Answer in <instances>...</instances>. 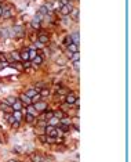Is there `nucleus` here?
Instances as JSON below:
<instances>
[{
	"mask_svg": "<svg viewBox=\"0 0 131 162\" xmlns=\"http://www.w3.org/2000/svg\"><path fill=\"white\" fill-rule=\"evenodd\" d=\"M15 101H17V97H14V96H8V97L6 98V103H7L8 105H11V107H13V104L15 103Z\"/></svg>",
	"mask_w": 131,
	"mask_h": 162,
	"instance_id": "obj_24",
	"label": "nucleus"
},
{
	"mask_svg": "<svg viewBox=\"0 0 131 162\" xmlns=\"http://www.w3.org/2000/svg\"><path fill=\"white\" fill-rule=\"evenodd\" d=\"M68 2H70V0H68Z\"/></svg>",
	"mask_w": 131,
	"mask_h": 162,
	"instance_id": "obj_48",
	"label": "nucleus"
},
{
	"mask_svg": "<svg viewBox=\"0 0 131 162\" xmlns=\"http://www.w3.org/2000/svg\"><path fill=\"white\" fill-rule=\"evenodd\" d=\"M76 96L75 94H72V93H68L66 94V97H65V103H66L68 105H73L75 103H76Z\"/></svg>",
	"mask_w": 131,
	"mask_h": 162,
	"instance_id": "obj_6",
	"label": "nucleus"
},
{
	"mask_svg": "<svg viewBox=\"0 0 131 162\" xmlns=\"http://www.w3.org/2000/svg\"><path fill=\"white\" fill-rule=\"evenodd\" d=\"M26 111H28V114H31V115H33L35 118H37V111H36V108L33 107V104H31V105H28L26 107Z\"/></svg>",
	"mask_w": 131,
	"mask_h": 162,
	"instance_id": "obj_11",
	"label": "nucleus"
},
{
	"mask_svg": "<svg viewBox=\"0 0 131 162\" xmlns=\"http://www.w3.org/2000/svg\"><path fill=\"white\" fill-rule=\"evenodd\" d=\"M37 126L41 129H46V126H47V121H44V119H40V121H37Z\"/></svg>",
	"mask_w": 131,
	"mask_h": 162,
	"instance_id": "obj_31",
	"label": "nucleus"
},
{
	"mask_svg": "<svg viewBox=\"0 0 131 162\" xmlns=\"http://www.w3.org/2000/svg\"><path fill=\"white\" fill-rule=\"evenodd\" d=\"M31 159H32V162H43V157L40 154H32Z\"/></svg>",
	"mask_w": 131,
	"mask_h": 162,
	"instance_id": "obj_16",
	"label": "nucleus"
},
{
	"mask_svg": "<svg viewBox=\"0 0 131 162\" xmlns=\"http://www.w3.org/2000/svg\"><path fill=\"white\" fill-rule=\"evenodd\" d=\"M31 100H32V104H35V103H37V101H40V100H41V96L37 93V94L35 96V97H32Z\"/></svg>",
	"mask_w": 131,
	"mask_h": 162,
	"instance_id": "obj_37",
	"label": "nucleus"
},
{
	"mask_svg": "<svg viewBox=\"0 0 131 162\" xmlns=\"http://www.w3.org/2000/svg\"><path fill=\"white\" fill-rule=\"evenodd\" d=\"M69 15H70V18H72V20H75V21H77L79 20V10L77 8H72L70 10V13H69Z\"/></svg>",
	"mask_w": 131,
	"mask_h": 162,
	"instance_id": "obj_13",
	"label": "nucleus"
},
{
	"mask_svg": "<svg viewBox=\"0 0 131 162\" xmlns=\"http://www.w3.org/2000/svg\"><path fill=\"white\" fill-rule=\"evenodd\" d=\"M22 107H23V104L21 103L18 98H17V101L13 104V111H22Z\"/></svg>",
	"mask_w": 131,
	"mask_h": 162,
	"instance_id": "obj_14",
	"label": "nucleus"
},
{
	"mask_svg": "<svg viewBox=\"0 0 131 162\" xmlns=\"http://www.w3.org/2000/svg\"><path fill=\"white\" fill-rule=\"evenodd\" d=\"M7 162H18V161H15V159H10V161H7Z\"/></svg>",
	"mask_w": 131,
	"mask_h": 162,
	"instance_id": "obj_44",
	"label": "nucleus"
},
{
	"mask_svg": "<svg viewBox=\"0 0 131 162\" xmlns=\"http://www.w3.org/2000/svg\"><path fill=\"white\" fill-rule=\"evenodd\" d=\"M4 116H6V119H7V122H8L10 125H13V123L15 122V118L13 116V114H6Z\"/></svg>",
	"mask_w": 131,
	"mask_h": 162,
	"instance_id": "obj_26",
	"label": "nucleus"
},
{
	"mask_svg": "<svg viewBox=\"0 0 131 162\" xmlns=\"http://www.w3.org/2000/svg\"><path fill=\"white\" fill-rule=\"evenodd\" d=\"M13 116L15 118V121H18V122H21L22 118H23V115H22L21 111H13Z\"/></svg>",
	"mask_w": 131,
	"mask_h": 162,
	"instance_id": "obj_18",
	"label": "nucleus"
},
{
	"mask_svg": "<svg viewBox=\"0 0 131 162\" xmlns=\"http://www.w3.org/2000/svg\"><path fill=\"white\" fill-rule=\"evenodd\" d=\"M31 65H32V61H23L22 62V67H23V69H28V71H31Z\"/></svg>",
	"mask_w": 131,
	"mask_h": 162,
	"instance_id": "obj_33",
	"label": "nucleus"
},
{
	"mask_svg": "<svg viewBox=\"0 0 131 162\" xmlns=\"http://www.w3.org/2000/svg\"><path fill=\"white\" fill-rule=\"evenodd\" d=\"M54 112V116L55 118H58V119H62L64 116H65V112L62 111V110H58V111H52Z\"/></svg>",
	"mask_w": 131,
	"mask_h": 162,
	"instance_id": "obj_25",
	"label": "nucleus"
},
{
	"mask_svg": "<svg viewBox=\"0 0 131 162\" xmlns=\"http://www.w3.org/2000/svg\"><path fill=\"white\" fill-rule=\"evenodd\" d=\"M52 116H54V112H52V111H46L44 115L41 116V119H44V121H48V119H51Z\"/></svg>",
	"mask_w": 131,
	"mask_h": 162,
	"instance_id": "obj_21",
	"label": "nucleus"
},
{
	"mask_svg": "<svg viewBox=\"0 0 131 162\" xmlns=\"http://www.w3.org/2000/svg\"><path fill=\"white\" fill-rule=\"evenodd\" d=\"M0 110H3L4 112H7V114H13V107L6 103V100H3L2 103H0Z\"/></svg>",
	"mask_w": 131,
	"mask_h": 162,
	"instance_id": "obj_5",
	"label": "nucleus"
},
{
	"mask_svg": "<svg viewBox=\"0 0 131 162\" xmlns=\"http://www.w3.org/2000/svg\"><path fill=\"white\" fill-rule=\"evenodd\" d=\"M11 58H13L14 61H17V62H21V56H20L18 51H13V53H11Z\"/></svg>",
	"mask_w": 131,
	"mask_h": 162,
	"instance_id": "obj_22",
	"label": "nucleus"
},
{
	"mask_svg": "<svg viewBox=\"0 0 131 162\" xmlns=\"http://www.w3.org/2000/svg\"><path fill=\"white\" fill-rule=\"evenodd\" d=\"M2 13H3V10H2V7H0V15H2Z\"/></svg>",
	"mask_w": 131,
	"mask_h": 162,
	"instance_id": "obj_45",
	"label": "nucleus"
},
{
	"mask_svg": "<svg viewBox=\"0 0 131 162\" xmlns=\"http://www.w3.org/2000/svg\"><path fill=\"white\" fill-rule=\"evenodd\" d=\"M40 64H43V57L39 56V54H36V57L32 60V65L35 68H37V65H40Z\"/></svg>",
	"mask_w": 131,
	"mask_h": 162,
	"instance_id": "obj_9",
	"label": "nucleus"
},
{
	"mask_svg": "<svg viewBox=\"0 0 131 162\" xmlns=\"http://www.w3.org/2000/svg\"><path fill=\"white\" fill-rule=\"evenodd\" d=\"M70 43H73V40H72V38H70V36H66V38L64 39V44H65V46H69Z\"/></svg>",
	"mask_w": 131,
	"mask_h": 162,
	"instance_id": "obj_34",
	"label": "nucleus"
},
{
	"mask_svg": "<svg viewBox=\"0 0 131 162\" xmlns=\"http://www.w3.org/2000/svg\"><path fill=\"white\" fill-rule=\"evenodd\" d=\"M68 47V51H70V53H76V51H79V47H77V44L76 43H70L69 46H66Z\"/></svg>",
	"mask_w": 131,
	"mask_h": 162,
	"instance_id": "obj_20",
	"label": "nucleus"
},
{
	"mask_svg": "<svg viewBox=\"0 0 131 162\" xmlns=\"http://www.w3.org/2000/svg\"><path fill=\"white\" fill-rule=\"evenodd\" d=\"M58 128H54V126H50L47 125L46 126V134L50 136V137H58Z\"/></svg>",
	"mask_w": 131,
	"mask_h": 162,
	"instance_id": "obj_1",
	"label": "nucleus"
},
{
	"mask_svg": "<svg viewBox=\"0 0 131 162\" xmlns=\"http://www.w3.org/2000/svg\"><path fill=\"white\" fill-rule=\"evenodd\" d=\"M79 57H80V53L76 51V53L72 54V58H70V60H72V61H79Z\"/></svg>",
	"mask_w": 131,
	"mask_h": 162,
	"instance_id": "obj_36",
	"label": "nucleus"
},
{
	"mask_svg": "<svg viewBox=\"0 0 131 162\" xmlns=\"http://www.w3.org/2000/svg\"><path fill=\"white\" fill-rule=\"evenodd\" d=\"M0 39H2V36H0Z\"/></svg>",
	"mask_w": 131,
	"mask_h": 162,
	"instance_id": "obj_47",
	"label": "nucleus"
},
{
	"mask_svg": "<svg viewBox=\"0 0 131 162\" xmlns=\"http://www.w3.org/2000/svg\"><path fill=\"white\" fill-rule=\"evenodd\" d=\"M47 136V134H46ZM47 144H55V137H50V136H47Z\"/></svg>",
	"mask_w": 131,
	"mask_h": 162,
	"instance_id": "obj_39",
	"label": "nucleus"
},
{
	"mask_svg": "<svg viewBox=\"0 0 131 162\" xmlns=\"http://www.w3.org/2000/svg\"><path fill=\"white\" fill-rule=\"evenodd\" d=\"M47 125L54 126V128H58V125H59V119H58V118H55V116H52L51 119H48V121H47Z\"/></svg>",
	"mask_w": 131,
	"mask_h": 162,
	"instance_id": "obj_12",
	"label": "nucleus"
},
{
	"mask_svg": "<svg viewBox=\"0 0 131 162\" xmlns=\"http://www.w3.org/2000/svg\"><path fill=\"white\" fill-rule=\"evenodd\" d=\"M37 93H39V90H36V89H29L28 92L25 93V96H28L29 98H32V97H35Z\"/></svg>",
	"mask_w": 131,
	"mask_h": 162,
	"instance_id": "obj_17",
	"label": "nucleus"
},
{
	"mask_svg": "<svg viewBox=\"0 0 131 162\" xmlns=\"http://www.w3.org/2000/svg\"><path fill=\"white\" fill-rule=\"evenodd\" d=\"M33 107L36 108L37 112H40V111H46V110H47V103H44V101L40 100V101H37V103H35Z\"/></svg>",
	"mask_w": 131,
	"mask_h": 162,
	"instance_id": "obj_3",
	"label": "nucleus"
},
{
	"mask_svg": "<svg viewBox=\"0 0 131 162\" xmlns=\"http://www.w3.org/2000/svg\"><path fill=\"white\" fill-rule=\"evenodd\" d=\"M31 25H32V28H33V29H36V31H37V29H40V22L35 21V20L31 22Z\"/></svg>",
	"mask_w": 131,
	"mask_h": 162,
	"instance_id": "obj_35",
	"label": "nucleus"
},
{
	"mask_svg": "<svg viewBox=\"0 0 131 162\" xmlns=\"http://www.w3.org/2000/svg\"><path fill=\"white\" fill-rule=\"evenodd\" d=\"M6 67H8V62H7V61H6V62H2V61H0V69H4Z\"/></svg>",
	"mask_w": 131,
	"mask_h": 162,
	"instance_id": "obj_41",
	"label": "nucleus"
},
{
	"mask_svg": "<svg viewBox=\"0 0 131 162\" xmlns=\"http://www.w3.org/2000/svg\"><path fill=\"white\" fill-rule=\"evenodd\" d=\"M39 140H40L41 143H44V144H46V141H47V136H46V134H41V136H39Z\"/></svg>",
	"mask_w": 131,
	"mask_h": 162,
	"instance_id": "obj_40",
	"label": "nucleus"
},
{
	"mask_svg": "<svg viewBox=\"0 0 131 162\" xmlns=\"http://www.w3.org/2000/svg\"><path fill=\"white\" fill-rule=\"evenodd\" d=\"M58 130L65 132V133H66V132L70 130V126H69V125H62V123H59V125H58Z\"/></svg>",
	"mask_w": 131,
	"mask_h": 162,
	"instance_id": "obj_23",
	"label": "nucleus"
},
{
	"mask_svg": "<svg viewBox=\"0 0 131 162\" xmlns=\"http://www.w3.org/2000/svg\"><path fill=\"white\" fill-rule=\"evenodd\" d=\"M18 100L21 101V103H22L23 105H26V107L32 104V100H31V98H29V97H28V96H25V94H21Z\"/></svg>",
	"mask_w": 131,
	"mask_h": 162,
	"instance_id": "obj_8",
	"label": "nucleus"
},
{
	"mask_svg": "<svg viewBox=\"0 0 131 162\" xmlns=\"http://www.w3.org/2000/svg\"><path fill=\"white\" fill-rule=\"evenodd\" d=\"M28 51H29V60L32 61V60H33L35 57H36V54H37V53L35 51V49H33V50H28Z\"/></svg>",
	"mask_w": 131,
	"mask_h": 162,
	"instance_id": "obj_38",
	"label": "nucleus"
},
{
	"mask_svg": "<svg viewBox=\"0 0 131 162\" xmlns=\"http://www.w3.org/2000/svg\"><path fill=\"white\" fill-rule=\"evenodd\" d=\"M0 36H2V39H8V38H10L8 28H3V29H0Z\"/></svg>",
	"mask_w": 131,
	"mask_h": 162,
	"instance_id": "obj_15",
	"label": "nucleus"
},
{
	"mask_svg": "<svg viewBox=\"0 0 131 162\" xmlns=\"http://www.w3.org/2000/svg\"><path fill=\"white\" fill-rule=\"evenodd\" d=\"M73 67H75V69L77 71V69H79V67H80V62H79V61H73Z\"/></svg>",
	"mask_w": 131,
	"mask_h": 162,
	"instance_id": "obj_42",
	"label": "nucleus"
},
{
	"mask_svg": "<svg viewBox=\"0 0 131 162\" xmlns=\"http://www.w3.org/2000/svg\"><path fill=\"white\" fill-rule=\"evenodd\" d=\"M39 13L43 14V15H47V13H48V8H47L46 6H41V7L39 8Z\"/></svg>",
	"mask_w": 131,
	"mask_h": 162,
	"instance_id": "obj_32",
	"label": "nucleus"
},
{
	"mask_svg": "<svg viewBox=\"0 0 131 162\" xmlns=\"http://www.w3.org/2000/svg\"><path fill=\"white\" fill-rule=\"evenodd\" d=\"M70 122H72V121H70V118H68L66 115H65L62 119H59V123H62V125H69L70 126Z\"/></svg>",
	"mask_w": 131,
	"mask_h": 162,
	"instance_id": "obj_28",
	"label": "nucleus"
},
{
	"mask_svg": "<svg viewBox=\"0 0 131 162\" xmlns=\"http://www.w3.org/2000/svg\"><path fill=\"white\" fill-rule=\"evenodd\" d=\"M39 94L41 96V97H46V96L50 94V90L48 89H41V90H39Z\"/></svg>",
	"mask_w": 131,
	"mask_h": 162,
	"instance_id": "obj_29",
	"label": "nucleus"
},
{
	"mask_svg": "<svg viewBox=\"0 0 131 162\" xmlns=\"http://www.w3.org/2000/svg\"><path fill=\"white\" fill-rule=\"evenodd\" d=\"M43 18H44V15H43V14H40L39 11H37V13H36V15H35V18H33V20H35V21H37V22H41V21H43Z\"/></svg>",
	"mask_w": 131,
	"mask_h": 162,
	"instance_id": "obj_30",
	"label": "nucleus"
},
{
	"mask_svg": "<svg viewBox=\"0 0 131 162\" xmlns=\"http://www.w3.org/2000/svg\"><path fill=\"white\" fill-rule=\"evenodd\" d=\"M35 119H36V118H35L33 115H31V114H25V121L28 122V123H32V122H35Z\"/></svg>",
	"mask_w": 131,
	"mask_h": 162,
	"instance_id": "obj_27",
	"label": "nucleus"
},
{
	"mask_svg": "<svg viewBox=\"0 0 131 162\" xmlns=\"http://www.w3.org/2000/svg\"><path fill=\"white\" fill-rule=\"evenodd\" d=\"M37 42H39V43H41V44H47V43L50 42L48 35H46V33H40V35L37 36Z\"/></svg>",
	"mask_w": 131,
	"mask_h": 162,
	"instance_id": "obj_7",
	"label": "nucleus"
},
{
	"mask_svg": "<svg viewBox=\"0 0 131 162\" xmlns=\"http://www.w3.org/2000/svg\"><path fill=\"white\" fill-rule=\"evenodd\" d=\"M14 14H15V10L14 8H10V10H4L0 17H3L4 20H10V18L14 17Z\"/></svg>",
	"mask_w": 131,
	"mask_h": 162,
	"instance_id": "obj_4",
	"label": "nucleus"
},
{
	"mask_svg": "<svg viewBox=\"0 0 131 162\" xmlns=\"http://www.w3.org/2000/svg\"><path fill=\"white\" fill-rule=\"evenodd\" d=\"M10 67H13V68H15V69H18V71H23V67H22V62H17V61H14V62H11V64H8Z\"/></svg>",
	"mask_w": 131,
	"mask_h": 162,
	"instance_id": "obj_19",
	"label": "nucleus"
},
{
	"mask_svg": "<svg viewBox=\"0 0 131 162\" xmlns=\"http://www.w3.org/2000/svg\"><path fill=\"white\" fill-rule=\"evenodd\" d=\"M73 8V6L70 4V3H68V4H65V6H61L59 7V13H61L64 17H66V15H69V13H70V10Z\"/></svg>",
	"mask_w": 131,
	"mask_h": 162,
	"instance_id": "obj_2",
	"label": "nucleus"
},
{
	"mask_svg": "<svg viewBox=\"0 0 131 162\" xmlns=\"http://www.w3.org/2000/svg\"><path fill=\"white\" fill-rule=\"evenodd\" d=\"M20 56H21V62H23V61H31V60H29V51H28V49L22 50L20 53Z\"/></svg>",
	"mask_w": 131,
	"mask_h": 162,
	"instance_id": "obj_10",
	"label": "nucleus"
},
{
	"mask_svg": "<svg viewBox=\"0 0 131 162\" xmlns=\"http://www.w3.org/2000/svg\"><path fill=\"white\" fill-rule=\"evenodd\" d=\"M11 126H13L14 129H17V128H20V122H18V121H15V122H14L13 125H11Z\"/></svg>",
	"mask_w": 131,
	"mask_h": 162,
	"instance_id": "obj_43",
	"label": "nucleus"
},
{
	"mask_svg": "<svg viewBox=\"0 0 131 162\" xmlns=\"http://www.w3.org/2000/svg\"><path fill=\"white\" fill-rule=\"evenodd\" d=\"M2 4H3V3H2V2H0V7H2Z\"/></svg>",
	"mask_w": 131,
	"mask_h": 162,
	"instance_id": "obj_46",
	"label": "nucleus"
}]
</instances>
